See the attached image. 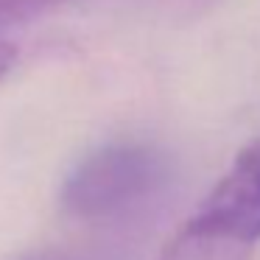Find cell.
Here are the masks:
<instances>
[{"label": "cell", "mask_w": 260, "mask_h": 260, "mask_svg": "<svg viewBox=\"0 0 260 260\" xmlns=\"http://www.w3.org/2000/svg\"><path fill=\"white\" fill-rule=\"evenodd\" d=\"M168 182V159L146 143H107L84 154L62 185V207L87 224L137 213Z\"/></svg>", "instance_id": "1"}, {"label": "cell", "mask_w": 260, "mask_h": 260, "mask_svg": "<svg viewBox=\"0 0 260 260\" xmlns=\"http://www.w3.org/2000/svg\"><path fill=\"white\" fill-rule=\"evenodd\" d=\"M182 226L252 260L260 241V137L249 143Z\"/></svg>", "instance_id": "2"}, {"label": "cell", "mask_w": 260, "mask_h": 260, "mask_svg": "<svg viewBox=\"0 0 260 260\" xmlns=\"http://www.w3.org/2000/svg\"><path fill=\"white\" fill-rule=\"evenodd\" d=\"M62 3H68V0H0V28L40 17V14L62 6Z\"/></svg>", "instance_id": "3"}, {"label": "cell", "mask_w": 260, "mask_h": 260, "mask_svg": "<svg viewBox=\"0 0 260 260\" xmlns=\"http://www.w3.org/2000/svg\"><path fill=\"white\" fill-rule=\"evenodd\" d=\"M17 260H90V257H81V254L73 252H64V249H37V252H28Z\"/></svg>", "instance_id": "4"}, {"label": "cell", "mask_w": 260, "mask_h": 260, "mask_svg": "<svg viewBox=\"0 0 260 260\" xmlns=\"http://www.w3.org/2000/svg\"><path fill=\"white\" fill-rule=\"evenodd\" d=\"M14 59H17V51H14V45H9L6 40H0V76L12 70Z\"/></svg>", "instance_id": "5"}]
</instances>
